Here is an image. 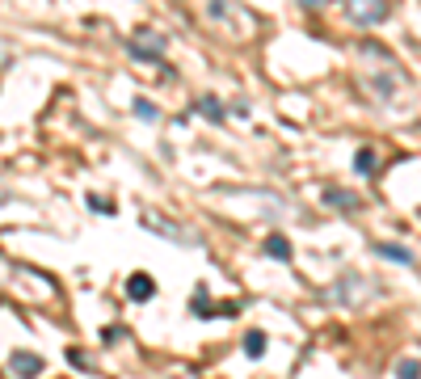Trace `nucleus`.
I'll use <instances>...</instances> for the list:
<instances>
[{"label":"nucleus","mask_w":421,"mask_h":379,"mask_svg":"<svg viewBox=\"0 0 421 379\" xmlns=\"http://www.w3.org/2000/svg\"><path fill=\"white\" fill-rule=\"evenodd\" d=\"M244 354H249V358H261V354H266V333L253 329V333L244 337Z\"/></svg>","instance_id":"obj_12"},{"label":"nucleus","mask_w":421,"mask_h":379,"mask_svg":"<svg viewBox=\"0 0 421 379\" xmlns=\"http://www.w3.org/2000/svg\"><path fill=\"white\" fill-rule=\"evenodd\" d=\"M321 198H325L329 206H337V211H358V206H362V198H358V194H350V190H341V186H325V190H321Z\"/></svg>","instance_id":"obj_4"},{"label":"nucleus","mask_w":421,"mask_h":379,"mask_svg":"<svg viewBox=\"0 0 421 379\" xmlns=\"http://www.w3.org/2000/svg\"><path fill=\"white\" fill-rule=\"evenodd\" d=\"M194 114H202V118H210V123H220L228 110H224L215 97H198V101H194Z\"/></svg>","instance_id":"obj_9"},{"label":"nucleus","mask_w":421,"mask_h":379,"mask_svg":"<svg viewBox=\"0 0 421 379\" xmlns=\"http://www.w3.org/2000/svg\"><path fill=\"white\" fill-rule=\"evenodd\" d=\"M68 362H72V367H84V371H89V358H84L80 350H68Z\"/></svg>","instance_id":"obj_15"},{"label":"nucleus","mask_w":421,"mask_h":379,"mask_svg":"<svg viewBox=\"0 0 421 379\" xmlns=\"http://www.w3.org/2000/svg\"><path fill=\"white\" fill-rule=\"evenodd\" d=\"M299 5H303V9H325L329 0H299Z\"/></svg>","instance_id":"obj_16"},{"label":"nucleus","mask_w":421,"mask_h":379,"mask_svg":"<svg viewBox=\"0 0 421 379\" xmlns=\"http://www.w3.org/2000/svg\"><path fill=\"white\" fill-rule=\"evenodd\" d=\"M396 375L413 379V375H421V362H417V358H404V362H396Z\"/></svg>","instance_id":"obj_13"},{"label":"nucleus","mask_w":421,"mask_h":379,"mask_svg":"<svg viewBox=\"0 0 421 379\" xmlns=\"http://www.w3.org/2000/svg\"><path fill=\"white\" fill-rule=\"evenodd\" d=\"M354 169L366 173V177H375V152H371V148H358V152H354Z\"/></svg>","instance_id":"obj_10"},{"label":"nucleus","mask_w":421,"mask_h":379,"mask_svg":"<svg viewBox=\"0 0 421 379\" xmlns=\"http://www.w3.org/2000/svg\"><path fill=\"white\" fill-rule=\"evenodd\" d=\"M131 105H135V118H143V123H156V118H161V110H156L147 97H135Z\"/></svg>","instance_id":"obj_11"},{"label":"nucleus","mask_w":421,"mask_h":379,"mask_svg":"<svg viewBox=\"0 0 421 379\" xmlns=\"http://www.w3.org/2000/svg\"><path fill=\"white\" fill-rule=\"evenodd\" d=\"M143 228H152V232H161V236H169L173 245H194V236H190V232L173 228L169 220H161V215H143Z\"/></svg>","instance_id":"obj_3"},{"label":"nucleus","mask_w":421,"mask_h":379,"mask_svg":"<svg viewBox=\"0 0 421 379\" xmlns=\"http://www.w3.org/2000/svg\"><path fill=\"white\" fill-rule=\"evenodd\" d=\"M89 206H93V211H101V215H110V211H114V206H110V202H105V198H97V194H93V198H89Z\"/></svg>","instance_id":"obj_14"},{"label":"nucleus","mask_w":421,"mask_h":379,"mask_svg":"<svg viewBox=\"0 0 421 379\" xmlns=\"http://www.w3.org/2000/svg\"><path fill=\"white\" fill-rule=\"evenodd\" d=\"M261 253H266V257H274V261H291V253H295V249H291V240H287V236H278V232H274V236H266Z\"/></svg>","instance_id":"obj_6"},{"label":"nucleus","mask_w":421,"mask_h":379,"mask_svg":"<svg viewBox=\"0 0 421 379\" xmlns=\"http://www.w3.org/2000/svg\"><path fill=\"white\" fill-rule=\"evenodd\" d=\"M127 295H131V299H152V295H156V283H152L147 274H131V279H127Z\"/></svg>","instance_id":"obj_8"},{"label":"nucleus","mask_w":421,"mask_h":379,"mask_svg":"<svg viewBox=\"0 0 421 379\" xmlns=\"http://www.w3.org/2000/svg\"><path fill=\"white\" fill-rule=\"evenodd\" d=\"M354 26H379L388 17V0H350Z\"/></svg>","instance_id":"obj_2"},{"label":"nucleus","mask_w":421,"mask_h":379,"mask_svg":"<svg viewBox=\"0 0 421 379\" xmlns=\"http://www.w3.org/2000/svg\"><path fill=\"white\" fill-rule=\"evenodd\" d=\"M127 51H131L135 60L165 64V38H161V34H135V38H127Z\"/></svg>","instance_id":"obj_1"},{"label":"nucleus","mask_w":421,"mask_h":379,"mask_svg":"<svg viewBox=\"0 0 421 379\" xmlns=\"http://www.w3.org/2000/svg\"><path fill=\"white\" fill-rule=\"evenodd\" d=\"M9 371H13V375H38V371H42V358L17 350V354H9Z\"/></svg>","instance_id":"obj_5"},{"label":"nucleus","mask_w":421,"mask_h":379,"mask_svg":"<svg viewBox=\"0 0 421 379\" xmlns=\"http://www.w3.org/2000/svg\"><path fill=\"white\" fill-rule=\"evenodd\" d=\"M371 249H375V253H379L384 261H396V265H413V253H409V249H400V245H384V240H375Z\"/></svg>","instance_id":"obj_7"}]
</instances>
